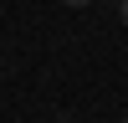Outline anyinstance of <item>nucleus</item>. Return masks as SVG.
<instances>
[{"instance_id":"nucleus-1","label":"nucleus","mask_w":128,"mask_h":123,"mask_svg":"<svg viewBox=\"0 0 128 123\" xmlns=\"http://www.w3.org/2000/svg\"><path fill=\"white\" fill-rule=\"evenodd\" d=\"M118 10H123V26H128V0H123V5H118Z\"/></svg>"},{"instance_id":"nucleus-2","label":"nucleus","mask_w":128,"mask_h":123,"mask_svg":"<svg viewBox=\"0 0 128 123\" xmlns=\"http://www.w3.org/2000/svg\"><path fill=\"white\" fill-rule=\"evenodd\" d=\"M67 5H87V0H67Z\"/></svg>"},{"instance_id":"nucleus-3","label":"nucleus","mask_w":128,"mask_h":123,"mask_svg":"<svg viewBox=\"0 0 128 123\" xmlns=\"http://www.w3.org/2000/svg\"><path fill=\"white\" fill-rule=\"evenodd\" d=\"M123 123H128V118H123Z\"/></svg>"}]
</instances>
